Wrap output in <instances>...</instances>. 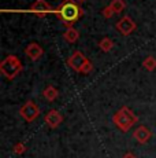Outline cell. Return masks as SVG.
I'll return each instance as SVG.
<instances>
[{
  "label": "cell",
  "instance_id": "11",
  "mask_svg": "<svg viewBox=\"0 0 156 158\" xmlns=\"http://www.w3.org/2000/svg\"><path fill=\"white\" fill-rule=\"evenodd\" d=\"M44 98L49 102H53L56 98H58V89H56L53 85H48L45 89H44Z\"/></svg>",
  "mask_w": 156,
  "mask_h": 158
},
{
  "label": "cell",
  "instance_id": "13",
  "mask_svg": "<svg viewBox=\"0 0 156 158\" xmlns=\"http://www.w3.org/2000/svg\"><path fill=\"white\" fill-rule=\"evenodd\" d=\"M110 7H111V10H112L114 13L118 14V13H121V11H123L125 2H123V0H112V2H111V4H110Z\"/></svg>",
  "mask_w": 156,
  "mask_h": 158
},
{
  "label": "cell",
  "instance_id": "19",
  "mask_svg": "<svg viewBox=\"0 0 156 158\" xmlns=\"http://www.w3.org/2000/svg\"><path fill=\"white\" fill-rule=\"evenodd\" d=\"M78 2H80V3H84V2H86V0H78Z\"/></svg>",
  "mask_w": 156,
  "mask_h": 158
},
{
  "label": "cell",
  "instance_id": "16",
  "mask_svg": "<svg viewBox=\"0 0 156 158\" xmlns=\"http://www.w3.org/2000/svg\"><path fill=\"white\" fill-rule=\"evenodd\" d=\"M23 151H25V146H23L22 143H18L15 147H14V153L15 154H22Z\"/></svg>",
  "mask_w": 156,
  "mask_h": 158
},
{
  "label": "cell",
  "instance_id": "17",
  "mask_svg": "<svg viewBox=\"0 0 156 158\" xmlns=\"http://www.w3.org/2000/svg\"><path fill=\"white\" fill-rule=\"evenodd\" d=\"M111 14H114V11L111 10V7H107L106 10H104V15H106V17H108V15H110V17H111Z\"/></svg>",
  "mask_w": 156,
  "mask_h": 158
},
{
  "label": "cell",
  "instance_id": "10",
  "mask_svg": "<svg viewBox=\"0 0 156 158\" xmlns=\"http://www.w3.org/2000/svg\"><path fill=\"white\" fill-rule=\"evenodd\" d=\"M30 10L34 11V13H38L40 15H44L45 13H49L51 11V6L48 4L45 0H37V2L32 6Z\"/></svg>",
  "mask_w": 156,
  "mask_h": 158
},
{
  "label": "cell",
  "instance_id": "14",
  "mask_svg": "<svg viewBox=\"0 0 156 158\" xmlns=\"http://www.w3.org/2000/svg\"><path fill=\"white\" fill-rule=\"evenodd\" d=\"M112 41H111L110 40V39H103V40H101L100 41V43H99V47H100L101 48V50H103V51H106V52H108V51L111 50V48H112Z\"/></svg>",
  "mask_w": 156,
  "mask_h": 158
},
{
  "label": "cell",
  "instance_id": "2",
  "mask_svg": "<svg viewBox=\"0 0 156 158\" xmlns=\"http://www.w3.org/2000/svg\"><path fill=\"white\" fill-rule=\"evenodd\" d=\"M0 70H2L4 77H7L8 80H11V78L17 77L18 73L22 70V63H21V60L18 59L15 55H10L2 62Z\"/></svg>",
  "mask_w": 156,
  "mask_h": 158
},
{
  "label": "cell",
  "instance_id": "18",
  "mask_svg": "<svg viewBox=\"0 0 156 158\" xmlns=\"http://www.w3.org/2000/svg\"><path fill=\"white\" fill-rule=\"evenodd\" d=\"M122 158H136V156H134L133 153H126V154H125V156L122 157Z\"/></svg>",
  "mask_w": 156,
  "mask_h": 158
},
{
  "label": "cell",
  "instance_id": "8",
  "mask_svg": "<svg viewBox=\"0 0 156 158\" xmlns=\"http://www.w3.org/2000/svg\"><path fill=\"white\" fill-rule=\"evenodd\" d=\"M62 121H63V115L59 113L58 110H51L49 113L45 115V123H47L52 129L58 128V127L62 124Z\"/></svg>",
  "mask_w": 156,
  "mask_h": 158
},
{
  "label": "cell",
  "instance_id": "6",
  "mask_svg": "<svg viewBox=\"0 0 156 158\" xmlns=\"http://www.w3.org/2000/svg\"><path fill=\"white\" fill-rule=\"evenodd\" d=\"M116 29H118L122 35L127 36V35H130L131 32H134V29H136V23H134L129 17H123L118 23H116Z\"/></svg>",
  "mask_w": 156,
  "mask_h": 158
},
{
  "label": "cell",
  "instance_id": "1",
  "mask_svg": "<svg viewBox=\"0 0 156 158\" xmlns=\"http://www.w3.org/2000/svg\"><path fill=\"white\" fill-rule=\"evenodd\" d=\"M112 121L122 132H127V131L138 121V118L134 115V113L130 110V109L123 106L121 110H118L115 114H114Z\"/></svg>",
  "mask_w": 156,
  "mask_h": 158
},
{
  "label": "cell",
  "instance_id": "9",
  "mask_svg": "<svg viewBox=\"0 0 156 158\" xmlns=\"http://www.w3.org/2000/svg\"><path fill=\"white\" fill-rule=\"evenodd\" d=\"M25 52H26V55L30 58V59L36 60V59H38V58L43 55V48H41L37 43H32V44H29L28 47L25 48Z\"/></svg>",
  "mask_w": 156,
  "mask_h": 158
},
{
  "label": "cell",
  "instance_id": "15",
  "mask_svg": "<svg viewBox=\"0 0 156 158\" xmlns=\"http://www.w3.org/2000/svg\"><path fill=\"white\" fill-rule=\"evenodd\" d=\"M144 66H145L148 70H154L155 66H156V60L154 58H146L145 62H144Z\"/></svg>",
  "mask_w": 156,
  "mask_h": 158
},
{
  "label": "cell",
  "instance_id": "3",
  "mask_svg": "<svg viewBox=\"0 0 156 158\" xmlns=\"http://www.w3.org/2000/svg\"><path fill=\"white\" fill-rule=\"evenodd\" d=\"M68 65L74 69V70L80 73H89L92 70V63L89 62V59H86L80 51L74 52L73 55L68 58Z\"/></svg>",
  "mask_w": 156,
  "mask_h": 158
},
{
  "label": "cell",
  "instance_id": "7",
  "mask_svg": "<svg viewBox=\"0 0 156 158\" xmlns=\"http://www.w3.org/2000/svg\"><path fill=\"white\" fill-rule=\"evenodd\" d=\"M133 136H134V139H136L138 143L145 144V143H148L149 139L152 138V132H151V131H149L148 128H146V127L141 125V127H138L137 129H134Z\"/></svg>",
  "mask_w": 156,
  "mask_h": 158
},
{
  "label": "cell",
  "instance_id": "12",
  "mask_svg": "<svg viewBox=\"0 0 156 158\" xmlns=\"http://www.w3.org/2000/svg\"><path fill=\"white\" fill-rule=\"evenodd\" d=\"M78 37H80V33L73 28H68L64 33V39L68 41V43H76V41L78 40Z\"/></svg>",
  "mask_w": 156,
  "mask_h": 158
},
{
  "label": "cell",
  "instance_id": "5",
  "mask_svg": "<svg viewBox=\"0 0 156 158\" xmlns=\"http://www.w3.org/2000/svg\"><path fill=\"white\" fill-rule=\"evenodd\" d=\"M19 114L25 121L33 123V121L38 117V114H40V109H38V106L33 101H28L22 107H21Z\"/></svg>",
  "mask_w": 156,
  "mask_h": 158
},
{
  "label": "cell",
  "instance_id": "4",
  "mask_svg": "<svg viewBox=\"0 0 156 158\" xmlns=\"http://www.w3.org/2000/svg\"><path fill=\"white\" fill-rule=\"evenodd\" d=\"M58 13L63 21H66V22H74L78 18V15L81 14V11L74 3H71V0H67V3H64L59 8Z\"/></svg>",
  "mask_w": 156,
  "mask_h": 158
}]
</instances>
